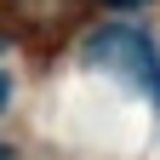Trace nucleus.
I'll return each instance as SVG.
<instances>
[{"instance_id": "1", "label": "nucleus", "mask_w": 160, "mask_h": 160, "mask_svg": "<svg viewBox=\"0 0 160 160\" xmlns=\"http://www.w3.org/2000/svg\"><path fill=\"white\" fill-rule=\"evenodd\" d=\"M86 57H92L97 69L132 80V86H143L154 103H160V52H154L137 29H103V34H92V40H86Z\"/></svg>"}, {"instance_id": "2", "label": "nucleus", "mask_w": 160, "mask_h": 160, "mask_svg": "<svg viewBox=\"0 0 160 160\" xmlns=\"http://www.w3.org/2000/svg\"><path fill=\"white\" fill-rule=\"evenodd\" d=\"M103 6H143V0H103Z\"/></svg>"}, {"instance_id": "3", "label": "nucleus", "mask_w": 160, "mask_h": 160, "mask_svg": "<svg viewBox=\"0 0 160 160\" xmlns=\"http://www.w3.org/2000/svg\"><path fill=\"white\" fill-rule=\"evenodd\" d=\"M0 103H6V74H0Z\"/></svg>"}]
</instances>
